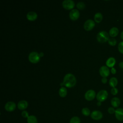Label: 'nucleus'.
<instances>
[{
    "label": "nucleus",
    "mask_w": 123,
    "mask_h": 123,
    "mask_svg": "<svg viewBox=\"0 0 123 123\" xmlns=\"http://www.w3.org/2000/svg\"><path fill=\"white\" fill-rule=\"evenodd\" d=\"M119 65L121 68H123V62H120L119 64Z\"/></svg>",
    "instance_id": "obj_32"
},
{
    "label": "nucleus",
    "mask_w": 123,
    "mask_h": 123,
    "mask_svg": "<svg viewBox=\"0 0 123 123\" xmlns=\"http://www.w3.org/2000/svg\"><path fill=\"white\" fill-rule=\"evenodd\" d=\"M27 123H37V117L34 115H30L27 118Z\"/></svg>",
    "instance_id": "obj_20"
},
{
    "label": "nucleus",
    "mask_w": 123,
    "mask_h": 123,
    "mask_svg": "<svg viewBox=\"0 0 123 123\" xmlns=\"http://www.w3.org/2000/svg\"><path fill=\"white\" fill-rule=\"evenodd\" d=\"M121 37L122 39H123V31L122 32V33L121 34Z\"/></svg>",
    "instance_id": "obj_34"
},
{
    "label": "nucleus",
    "mask_w": 123,
    "mask_h": 123,
    "mask_svg": "<svg viewBox=\"0 0 123 123\" xmlns=\"http://www.w3.org/2000/svg\"><path fill=\"white\" fill-rule=\"evenodd\" d=\"M40 55L39 53H38L37 52L33 51L29 54L28 59L29 61L33 63H36L38 62L40 60Z\"/></svg>",
    "instance_id": "obj_3"
},
{
    "label": "nucleus",
    "mask_w": 123,
    "mask_h": 123,
    "mask_svg": "<svg viewBox=\"0 0 123 123\" xmlns=\"http://www.w3.org/2000/svg\"><path fill=\"white\" fill-rule=\"evenodd\" d=\"M82 114L86 116H88L90 114V111L87 108H84L82 110Z\"/></svg>",
    "instance_id": "obj_23"
},
{
    "label": "nucleus",
    "mask_w": 123,
    "mask_h": 123,
    "mask_svg": "<svg viewBox=\"0 0 123 123\" xmlns=\"http://www.w3.org/2000/svg\"><path fill=\"white\" fill-rule=\"evenodd\" d=\"M96 96V93L94 90L92 89H90L87 90L85 94V98L86 100L88 101L92 100Z\"/></svg>",
    "instance_id": "obj_8"
},
{
    "label": "nucleus",
    "mask_w": 123,
    "mask_h": 123,
    "mask_svg": "<svg viewBox=\"0 0 123 123\" xmlns=\"http://www.w3.org/2000/svg\"><path fill=\"white\" fill-rule=\"evenodd\" d=\"M95 25V23L93 20L91 19H88L84 23V27L86 30L89 31L94 28Z\"/></svg>",
    "instance_id": "obj_7"
},
{
    "label": "nucleus",
    "mask_w": 123,
    "mask_h": 123,
    "mask_svg": "<svg viewBox=\"0 0 123 123\" xmlns=\"http://www.w3.org/2000/svg\"><path fill=\"white\" fill-rule=\"evenodd\" d=\"M118 48L119 52L122 54H123V41H122L119 43Z\"/></svg>",
    "instance_id": "obj_26"
},
{
    "label": "nucleus",
    "mask_w": 123,
    "mask_h": 123,
    "mask_svg": "<svg viewBox=\"0 0 123 123\" xmlns=\"http://www.w3.org/2000/svg\"><path fill=\"white\" fill-rule=\"evenodd\" d=\"M67 93V91L65 87H61L59 90V94L60 97L62 98L65 97Z\"/></svg>",
    "instance_id": "obj_19"
},
{
    "label": "nucleus",
    "mask_w": 123,
    "mask_h": 123,
    "mask_svg": "<svg viewBox=\"0 0 123 123\" xmlns=\"http://www.w3.org/2000/svg\"><path fill=\"white\" fill-rule=\"evenodd\" d=\"M103 18L102 15L100 12H97L94 15V20L96 22L98 23H100Z\"/></svg>",
    "instance_id": "obj_21"
},
{
    "label": "nucleus",
    "mask_w": 123,
    "mask_h": 123,
    "mask_svg": "<svg viewBox=\"0 0 123 123\" xmlns=\"http://www.w3.org/2000/svg\"><path fill=\"white\" fill-rule=\"evenodd\" d=\"M63 7L67 10L72 9L75 5L74 2L72 0H64L62 3Z\"/></svg>",
    "instance_id": "obj_5"
},
{
    "label": "nucleus",
    "mask_w": 123,
    "mask_h": 123,
    "mask_svg": "<svg viewBox=\"0 0 123 123\" xmlns=\"http://www.w3.org/2000/svg\"><path fill=\"white\" fill-rule=\"evenodd\" d=\"M21 115H22V117H23L24 118H27L29 117V113L26 111H23L22 112Z\"/></svg>",
    "instance_id": "obj_28"
},
{
    "label": "nucleus",
    "mask_w": 123,
    "mask_h": 123,
    "mask_svg": "<svg viewBox=\"0 0 123 123\" xmlns=\"http://www.w3.org/2000/svg\"><path fill=\"white\" fill-rule=\"evenodd\" d=\"M111 73L112 74H115L116 73V70L115 68H114V67L111 68Z\"/></svg>",
    "instance_id": "obj_31"
},
{
    "label": "nucleus",
    "mask_w": 123,
    "mask_h": 123,
    "mask_svg": "<svg viewBox=\"0 0 123 123\" xmlns=\"http://www.w3.org/2000/svg\"><path fill=\"white\" fill-rule=\"evenodd\" d=\"M109 38V34L105 31H100L97 35V40L100 43L106 42Z\"/></svg>",
    "instance_id": "obj_2"
},
{
    "label": "nucleus",
    "mask_w": 123,
    "mask_h": 123,
    "mask_svg": "<svg viewBox=\"0 0 123 123\" xmlns=\"http://www.w3.org/2000/svg\"><path fill=\"white\" fill-rule=\"evenodd\" d=\"M121 104L120 99L117 97H114L111 100V104L113 108L118 107Z\"/></svg>",
    "instance_id": "obj_15"
},
{
    "label": "nucleus",
    "mask_w": 123,
    "mask_h": 123,
    "mask_svg": "<svg viewBox=\"0 0 123 123\" xmlns=\"http://www.w3.org/2000/svg\"><path fill=\"white\" fill-rule=\"evenodd\" d=\"M103 117V114L102 113L99 111L95 110L93 111L91 113V118L96 121H98L101 120Z\"/></svg>",
    "instance_id": "obj_6"
},
{
    "label": "nucleus",
    "mask_w": 123,
    "mask_h": 123,
    "mask_svg": "<svg viewBox=\"0 0 123 123\" xmlns=\"http://www.w3.org/2000/svg\"><path fill=\"white\" fill-rule=\"evenodd\" d=\"M39 55H40V57H42L43 56V52H40L39 53Z\"/></svg>",
    "instance_id": "obj_35"
},
{
    "label": "nucleus",
    "mask_w": 123,
    "mask_h": 123,
    "mask_svg": "<svg viewBox=\"0 0 123 123\" xmlns=\"http://www.w3.org/2000/svg\"><path fill=\"white\" fill-rule=\"evenodd\" d=\"M108 111L109 113L111 114H112L113 113H115V110L113 107H109L108 109Z\"/></svg>",
    "instance_id": "obj_29"
},
{
    "label": "nucleus",
    "mask_w": 123,
    "mask_h": 123,
    "mask_svg": "<svg viewBox=\"0 0 123 123\" xmlns=\"http://www.w3.org/2000/svg\"><path fill=\"white\" fill-rule=\"evenodd\" d=\"M80 16V13L78 10L73 9L69 13V17L72 20H76Z\"/></svg>",
    "instance_id": "obj_10"
},
{
    "label": "nucleus",
    "mask_w": 123,
    "mask_h": 123,
    "mask_svg": "<svg viewBox=\"0 0 123 123\" xmlns=\"http://www.w3.org/2000/svg\"><path fill=\"white\" fill-rule=\"evenodd\" d=\"M118 80L115 77H111L109 80V85L110 86L113 87H115V86L117 85Z\"/></svg>",
    "instance_id": "obj_18"
},
{
    "label": "nucleus",
    "mask_w": 123,
    "mask_h": 123,
    "mask_svg": "<svg viewBox=\"0 0 123 123\" xmlns=\"http://www.w3.org/2000/svg\"><path fill=\"white\" fill-rule=\"evenodd\" d=\"M85 4L84 2L82 1H80L77 3L76 7L78 9H80V10H83L85 8Z\"/></svg>",
    "instance_id": "obj_24"
},
{
    "label": "nucleus",
    "mask_w": 123,
    "mask_h": 123,
    "mask_svg": "<svg viewBox=\"0 0 123 123\" xmlns=\"http://www.w3.org/2000/svg\"><path fill=\"white\" fill-rule=\"evenodd\" d=\"M18 108L20 110H24L28 107V102L25 100H20L17 104Z\"/></svg>",
    "instance_id": "obj_14"
},
{
    "label": "nucleus",
    "mask_w": 123,
    "mask_h": 123,
    "mask_svg": "<svg viewBox=\"0 0 123 123\" xmlns=\"http://www.w3.org/2000/svg\"><path fill=\"white\" fill-rule=\"evenodd\" d=\"M101 82L103 84H105L107 82V79L106 78V77H103L101 79Z\"/></svg>",
    "instance_id": "obj_30"
},
{
    "label": "nucleus",
    "mask_w": 123,
    "mask_h": 123,
    "mask_svg": "<svg viewBox=\"0 0 123 123\" xmlns=\"http://www.w3.org/2000/svg\"><path fill=\"white\" fill-rule=\"evenodd\" d=\"M111 93L113 95H116L118 94V90L117 88L116 87H113L111 88Z\"/></svg>",
    "instance_id": "obj_27"
},
{
    "label": "nucleus",
    "mask_w": 123,
    "mask_h": 123,
    "mask_svg": "<svg viewBox=\"0 0 123 123\" xmlns=\"http://www.w3.org/2000/svg\"><path fill=\"white\" fill-rule=\"evenodd\" d=\"M81 123L80 119L77 116L73 117L70 121V123Z\"/></svg>",
    "instance_id": "obj_22"
},
{
    "label": "nucleus",
    "mask_w": 123,
    "mask_h": 123,
    "mask_svg": "<svg viewBox=\"0 0 123 123\" xmlns=\"http://www.w3.org/2000/svg\"><path fill=\"white\" fill-rule=\"evenodd\" d=\"M119 33V30L116 27H112L109 31V35L111 37H115Z\"/></svg>",
    "instance_id": "obj_17"
},
{
    "label": "nucleus",
    "mask_w": 123,
    "mask_h": 123,
    "mask_svg": "<svg viewBox=\"0 0 123 123\" xmlns=\"http://www.w3.org/2000/svg\"><path fill=\"white\" fill-rule=\"evenodd\" d=\"M108 93L105 90H101L99 91L97 94L96 98L98 101L103 102L105 101L108 98Z\"/></svg>",
    "instance_id": "obj_4"
},
{
    "label": "nucleus",
    "mask_w": 123,
    "mask_h": 123,
    "mask_svg": "<svg viewBox=\"0 0 123 123\" xmlns=\"http://www.w3.org/2000/svg\"><path fill=\"white\" fill-rule=\"evenodd\" d=\"M108 43L112 46H114L115 45H116V43H117V41L115 38H109V39L108 40Z\"/></svg>",
    "instance_id": "obj_25"
},
{
    "label": "nucleus",
    "mask_w": 123,
    "mask_h": 123,
    "mask_svg": "<svg viewBox=\"0 0 123 123\" xmlns=\"http://www.w3.org/2000/svg\"><path fill=\"white\" fill-rule=\"evenodd\" d=\"M97 105L98 106H100L101 105V102H99V101H98V102H97Z\"/></svg>",
    "instance_id": "obj_33"
},
{
    "label": "nucleus",
    "mask_w": 123,
    "mask_h": 123,
    "mask_svg": "<svg viewBox=\"0 0 123 123\" xmlns=\"http://www.w3.org/2000/svg\"><path fill=\"white\" fill-rule=\"evenodd\" d=\"M5 109L8 111H13L16 108V104L13 101H9L5 105Z\"/></svg>",
    "instance_id": "obj_11"
},
{
    "label": "nucleus",
    "mask_w": 123,
    "mask_h": 123,
    "mask_svg": "<svg viewBox=\"0 0 123 123\" xmlns=\"http://www.w3.org/2000/svg\"><path fill=\"white\" fill-rule=\"evenodd\" d=\"M37 17V13L33 11L29 12L26 15V18L27 19L31 21L35 20Z\"/></svg>",
    "instance_id": "obj_13"
},
{
    "label": "nucleus",
    "mask_w": 123,
    "mask_h": 123,
    "mask_svg": "<svg viewBox=\"0 0 123 123\" xmlns=\"http://www.w3.org/2000/svg\"><path fill=\"white\" fill-rule=\"evenodd\" d=\"M76 83V80L74 75L72 74H66L63 78V82L61 84V85H64L67 87H72L75 86Z\"/></svg>",
    "instance_id": "obj_1"
},
{
    "label": "nucleus",
    "mask_w": 123,
    "mask_h": 123,
    "mask_svg": "<svg viewBox=\"0 0 123 123\" xmlns=\"http://www.w3.org/2000/svg\"><path fill=\"white\" fill-rule=\"evenodd\" d=\"M99 72L100 75L103 77H106L110 74V70L106 66H101L99 70Z\"/></svg>",
    "instance_id": "obj_9"
},
{
    "label": "nucleus",
    "mask_w": 123,
    "mask_h": 123,
    "mask_svg": "<svg viewBox=\"0 0 123 123\" xmlns=\"http://www.w3.org/2000/svg\"><path fill=\"white\" fill-rule=\"evenodd\" d=\"M115 116L116 119L119 121H123V109L117 108L115 110Z\"/></svg>",
    "instance_id": "obj_12"
},
{
    "label": "nucleus",
    "mask_w": 123,
    "mask_h": 123,
    "mask_svg": "<svg viewBox=\"0 0 123 123\" xmlns=\"http://www.w3.org/2000/svg\"><path fill=\"white\" fill-rule=\"evenodd\" d=\"M116 63V61L114 58L110 57L108 59L106 62V64L108 67L112 68Z\"/></svg>",
    "instance_id": "obj_16"
}]
</instances>
